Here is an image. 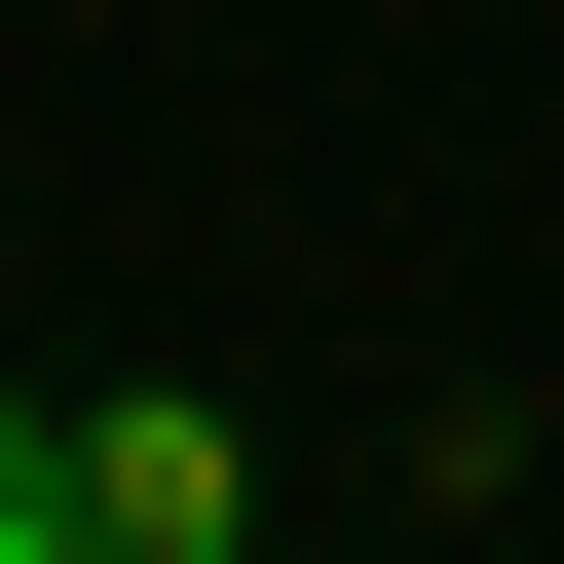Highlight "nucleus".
I'll use <instances>...</instances> for the list:
<instances>
[{
    "instance_id": "obj_1",
    "label": "nucleus",
    "mask_w": 564,
    "mask_h": 564,
    "mask_svg": "<svg viewBox=\"0 0 564 564\" xmlns=\"http://www.w3.org/2000/svg\"><path fill=\"white\" fill-rule=\"evenodd\" d=\"M226 527H263L226 414H76V564H226Z\"/></svg>"
},
{
    "instance_id": "obj_2",
    "label": "nucleus",
    "mask_w": 564,
    "mask_h": 564,
    "mask_svg": "<svg viewBox=\"0 0 564 564\" xmlns=\"http://www.w3.org/2000/svg\"><path fill=\"white\" fill-rule=\"evenodd\" d=\"M0 564H76V414H39V377H0Z\"/></svg>"
}]
</instances>
